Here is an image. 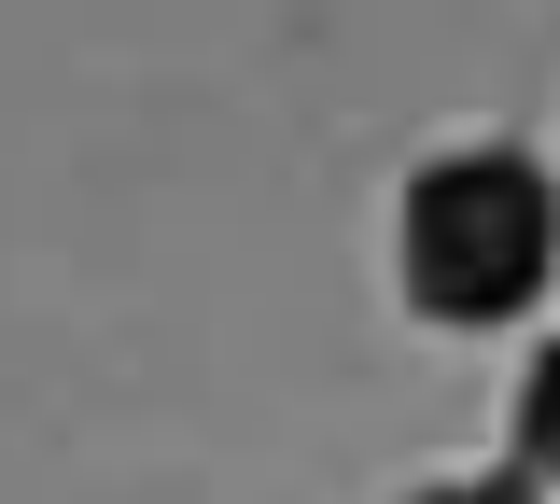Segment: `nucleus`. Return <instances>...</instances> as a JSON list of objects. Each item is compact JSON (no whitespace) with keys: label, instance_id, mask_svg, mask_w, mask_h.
Returning a JSON list of instances; mask_svg holds the SVG:
<instances>
[{"label":"nucleus","instance_id":"nucleus-3","mask_svg":"<svg viewBox=\"0 0 560 504\" xmlns=\"http://www.w3.org/2000/svg\"><path fill=\"white\" fill-rule=\"evenodd\" d=\"M407 504H547L518 462H490V477H434V491H407Z\"/></svg>","mask_w":560,"mask_h":504},{"label":"nucleus","instance_id":"nucleus-2","mask_svg":"<svg viewBox=\"0 0 560 504\" xmlns=\"http://www.w3.org/2000/svg\"><path fill=\"white\" fill-rule=\"evenodd\" d=\"M518 477H533V491L560 477V337L518 364Z\"/></svg>","mask_w":560,"mask_h":504},{"label":"nucleus","instance_id":"nucleus-1","mask_svg":"<svg viewBox=\"0 0 560 504\" xmlns=\"http://www.w3.org/2000/svg\"><path fill=\"white\" fill-rule=\"evenodd\" d=\"M393 267H407V308L448 323V337L518 323V308L560 281V183H547V154H518V141L434 154V168L407 183Z\"/></svg>","mask_w":560,"mask_h":504}]
</instances>
